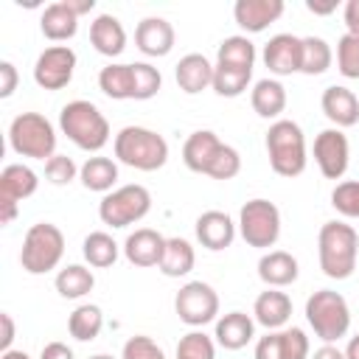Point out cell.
I'll return each mask as SVG.
<instances>
[{"instance_id": "cell-1", "label": "cell", "mask_w": 359, "mask_h": 359, "mask_svg": "<svg viewBox=\"0 0 359 359\" xmlns=\"http://www.w3.org/2000/svg\"><path fill=\"white\" fill-rule=\"evenodd\" d=\"M317 258L325 278H351L359 258V233L345 222H325L317 236Z\"/></svg>"}, {"instance_id": "cell-2", "label": "cell", "mask_w": 359, "mask_h": 359, "mask_svg": "<svg viewBox=\"0 0 359 359\" xmlns=\"http://www.w3.org/2000/svg\"><path fill=\"white\" fill-rule=\"evenodd\" d=\"M59 129L84 151H101L109 140V121L104 112L84 98H76L62 107L59 112Z\"/></svg>"}, {"instance_id": "cell-3", "label": "cell", "mask_w": 359, "mask_h": 359, "mask_svg": "<svg viewBox=\"0 0 359 359\" xmlns=\"http://www.w3.org/2000/svg\"><path fill=\"white\" fill-rule=\"evenodd\" d=\"M115 157L118 163L137 168V171H157L168 160V143L163 135L146 126H123L115 135Z\"/></svg>"}, {"instance_id": "cell-4", "label": "cell", "mask_w": 359, "mask_h": 359, "mask_svg": "<svg viewBox=\"0 0 359 359\" xmlns=\"http://www.w3.org/2000/svg\"><path fill=\"white\" fill-rule=\"evenodd\" d=\"M266 157L278 177H300L306 171V137L300 123L278 118L266 129Z\"/></svg>"}, {"instance_id": "cell-5", "label": "cell", "mask_w": 359, "mask_h": 359, "mask_svg": "<svg viewBox=\"0 0 359 359\" xmlns=\"http://www.w3.org/2000/svg\"><path fill=\"white\" fill-rule=\"evenodd\" d=\"M8 146L20 157L50 160L56 154V129L39 112H22L8 126Z\"/></svg>"}, {"instance_id": "cell-6", "label": "cell", "mask_w": 359, "mask_h": 359, "mask_svg": "<svg viewBox=\"0 0 359 359\" xmlns=\"http://www.w3.org/2000/svg\"><path fill=\"white\" fill-rule=\"evenodd\" d=\"M65 255V233L50 222H36L28 227L20 250V264L28 275H45L59 266Z\"/></svg>"}, {"instance_id": "cell-7", "label": "cell", "mask_w": 359, "mask_h": 359, "mask_svg": "<svg viewBox=\"0 0 359 359\" xmlns=\"http://www.w3.org/2000/svg\"><path fill=\"white\" fill-rule=\"evenodd\" d=\"M306 320L311 325V331L325 342L334 345L337 339H342L351 328V309L348 300L339 292L331 289H320L306 300Z\"/></svg>"}, {"instance_id": "cell-8", "label": "cell", "mask_w": 359, "mask_h": 359, "mask_svg": "<svg viewBox=\"0 0 359 359\" xmlns=\"http://www.w3.org/2000/svg\"><path fill=\"white\" fill-rule=\"evenodd\" d=\"M238 233L250 247L269 250L280 238V210L269 199H250L238 210Z\"/></svg>"}, {"instance_id": "cell-9", "label": "cell", "mask_w": 359, "mask_h": 359, "mask_svg": "<svg viewBox=\"0 0 359 359\" xmlns=\"http://www.w3.org/2000/svg\"><path fill=\"white\" fill-rule=\"evenodd\" d=\"M149 210H151V194H149V188H143L137 182L121 185V188L104 194V199L98 202V216L109 227H129V224L140 222Z\"/></svg>"}, {"instance_id": "cell-10", "label": "cell", "mask_w": 359, "mask_h": 359, "mask_svg": "<svg viewBox=\"0 0 359 359\" xmlns=\"http://www.w3.org/2000/svg\"><path fill=\"white\" fill-rule=\"evenodd\" d=\"M174 309H177V317L185 325L199 328V325H208V323L216 320V314H219V294L205 280H188L185 286H180V292L174 297Z\"/></svg>"}, {"instance_id": "cell-11", "label": "cell", "mask_w": 359, "mask_h": 359, "mask_svg": "<svg viewBox=\"0 0 359 359\" xmlns=\"http://www.w3.org/2000/svg\"><path fill=\"white\" fill-rule=\"evenodd\" d=\"M76 53L70 45H50L34 62V81L42 90H62L73 81Z\"/></svg>"}, {"instance_id": "cell-12", "label": "cell", "mask_w": 359, "mask_h": 359, "mask_svg": "<svg viewBox=\"0 0 359 359\" xmlns=\"http://www.w3.org/2000/svg\"><path fill=\"white\" fill-rule=\"evenodd\" d=\"M314 163L325 180H342L351 163V143L342 129L331 126L314 137Z\"/></svg>"}, {"instance_id": "cell-13", "label": "cell", "mask_w": 359, "mask_h": 359, "mask_svg": "<svg viewBox=\"0 0 359 359\" xmlns=\"http://www.w3.org/2000/svg\"><path fill=\"white\" fill-rule=\"evenodd\" d=\"M264 65L275 76H292L300 73V56H303V36L294 34H275L264 45Z\"/></svg>"}, {"instance_id": "cell-14", "label": "cell", "mask_w": 359, "mask_h": 359, "mask_svg": "<svg viewBox=\"0 0 359 359\" xmlns=\"http://www.w3.org/2000/svg\"><path fill=\"white\" fill-rule=\"evenodd\" d=\"M174 25L163 17H143L135 28V45L143 56H168L174 48Z\"/></svg>"}, {"instance_id": "cell-15", "label": "cell", "mask_w": 359, "mask_h": 359, "mask_svg": "<svg viewBox=\"0 0 359 359\" xmlns=\"http://www.w3.org/2000/svg\"><path fill=\"white\" fill-rule=\"evenodd\" d=\"M163 252H165V236H160L151 227H140V230L129 233L126 241H123L126 261L135 264V266H143V269L146 266H160Z\"/></svg>"}, {"instance_id": "cell-16", "label": "cell", "mask_w": 359, "mask_h": 359, "mask_svg": "<svg viewBox=\"0 0 359 359\" xmlns=\"http://www.w3.org/2000/svg\"><path fill=\"white\" fill-rule=\"evenodd\" d=\"M283 8H286L283 0H236L233 17L238 28H244L247 34H258L269 28L275 20H280Z\"/></svg>"}, {"instance_id": "cell-17", "label": "cell", "mask_w": 359, "mask_h": 359, "mask_svg": "<svg viewBox=\"0 0 359 359\" xmlns=\"http://www.w3.org/2000/svg\"><path fill=\"white\" fill-rule=\"evenodd\" d=\"M194 230H196L199 244H202L205 250H213V252L227 250V247L233 244V238H236V222H233L224 210H205V213L196 219Z\"/></svg>"}, {"instance_id": "cell-18", "label": "cell", "mask_w": 359, "mask_h": 359, "mask_svg": "<svg viewBox=\"0 0 359 359\" xmlns=\"http://www.w3.org/2000/svg\"><path fill=\"white\" fill-rule=\"evenodd\" d=\"M320 107H323L325 118L337 129H345V126L359 123V98L353 95V90H348L342 84L325 87L323 90V98H320Z\"/></svg>"}, {"instance_id": "cell-19", "label": "cell", "mask_w": 359, "mask_h": 359, "mask_svg": "<svg viewBox=\"0 0 359 359\" xmlns=\"http://www.w3.org/2000/svg\"><path fill=\"white\" fill-rule=\"evenodd\" d=\"M300 275V264L292 252L286 250H269L261 255L258 261V278L269 286V289H283L289 283H294Z\"/></svg>"}, {"instance_id": "cell-20", "label": "cell", "mask_w": 359, "mask_h": 359, "mask_svg": "<svg viewBox=\"0 0 359 359\" xmlns=\"http://www.w3.org/2000/svg\"><path fill=\"white\" fill-rule=\"evenodd\" d=\"M252 314H255V323L264 325L266 331H280L292 317V297L280 289H266L255 297Z\"/></svg>"}, {"instance_id": "cell-21", "label": "cell", "mask_w": 359, "mask_h": 359, "mask_svg": "<svg viewBox=\"0 0 359 359\" xmlns=\"http://www.w3.org/2000/svg\"><path fill=\"white\" fill-rule=\"evenodd\" d=\"M213 67L208 56L202 53H185L180 62H177V70H174V79L180 84L182 93L188 95H196L208 87H213Z\"/></svg>"}, {"instance_id": "cell-22", "label": "cell", "mask_w": 359, "mask_h": 359, "mask_svg": "<svg viewBox=\"0 0 359 359\" xmlns=\"http://www.w3.org/2000/svg\"><path fill=\"white\" fill-rule=\"evenodd\" d=\"M90 42L101 56H121L126 48V31L115 14H98L90 22Z\"/></svg>"}, {"instance_id": "cell-23", "label": "cell", "mask_w": 359, "mask_h": 359, "mask_svg": "<svg viewBox=\"0 0 359 359\" xmlns=\"http://www.w3.org/2000/svg\"><path fill=\"white\" fill-rule=\"evenodd\" d=\"M36 188H39L36 171L22 163H8L0 171V202H22L34 196Z\"/></svg>"}, {"instance_id": "cell-24", "label": "cell", "mask_w": 359, "mask_h": 359, "mask_svg": "<svg viewBox=\"0 0 359 359\" xmlns=\"http://www.w3.org/2000/svg\"><path fill=\"white\" fill-rule=\"evenodd\" d=\"M216 342L227 351H241L255 337V320L244 311H227L216 320Z\"/></svg>"}, {"instance_id": "cell-25", "label": "cell", "mask_w": 359, "mask_h": 359, "mask_svg": "<svg viewBox=\"0 0 359 359\" xmlns=\"http://www.w3.org/2000/svg\"><path fill=\"white\" fill-rule=\"evenodd\" d=\"M39 31H42V36L50 39V42H67V39H73L76 31H79V17L70 11V6H67L65 0L50 3V6L42 11V17H39Z\"/></svg>"}, {"instance_id": "cell-26", "label": "cell", "mask_w": 359, "mask_h": 359, "mask_svg": "<svg viewBox=\"0 0 359 359\" xmlns=\"http://www.w3.org/2000/svg\"><path fill=\"white\" fill-rule=\"evenodd\" d=\"M219 146H222V140L216 137V132H210V129H199V132L188 135V140L182 143V163H185L191 171L205 174L208 165H210V160L216 157Z\"/></svg>"}, {"instance_id": "cell-27", "label": "cell", "mask_w": 359, "mask_h": 359, "mask_svg": "<svg viewBox=\"0 0 359 359\" xmlns=\"http://www.w3.org/2000/svg\"><path fill=\"white\" fill-rule=\"evenodd\" d=\"M250 104L261 118H278L286 109V87L278 79H258L250 93Z\"/></svg>"}, {"instance_id": "cell-28", "label": "cell", "mask_w": 359, "mask_h": 359, "mask_svg": "<svg viewBox=\"0 0 359 359\" xmlns=\"http://www.w3.org/2000/svg\"><path fill=\"white\" fill-rule=\"evenodd\" d=\"M98 87L107 98L115 101H129L135 98V67L132 65H118L109 62L107 67H101L98 73Z\"/></svg>"}, {"instance_id": "cell-29", "label": "cell", "mask_w": 359, "mask_h": 359, "mask_svg": "<svg viewBox=\"0 0 359 359\" xmlns=\"http://www.w3.org/2000/svg\"><path fill=\"white\" fill-rule=\"evenodd\" d=\"M79 180L87 191H98V194H109L112 185L118 182V163L109 157H87L84 165L79 168Z\"/></svg>"}, {"instance_id": "cell-30", "label": "cell", "mask_w": 359, "mask_h": 359, "mask_svg": "<svg viewBox=\"0 0 359 359\" xmlns=\"http://www.w3.org/2000/svg\"><path fill=\"white\" fill-rule=\"evenodd\" d=\"M196 264V252L191 247L188 238H165V252H163V261H160V272L165 278H185Z\"/></svg>"}, {"instance_id": "cell-31", "label": "cell", "mask_w": 359, "mask_h": 359, "mask_svg": "<svg viewBox=\"0 0 359 359\" xmlns=\"http://www.w3.org/2000/svg\"><path fill=\"white\" fill-rule=\"evenodd\" d=\"M93 286H95V275L84 264H67L56 275V292L65 300H81L84 294L93 292Z\"/></svg>"}, {"instance_id": "cell-32", "label": "cell", "mask_w": 359, "mask_h": 359, "mask_svg": "<svg viewBox=\"0 0 359 359\" xmlns=\"http://www.w3.org/2000/svg\"><path fill=\"white\" fill-rule=\"evenodd\" d=\"M101 328H104V311H101L95 303H81V306H76V309L70 311V317H67V331H70V337L79 339V342L95 339V337L101 334Z\"/></svg>"}, {"instance_id": "cell-33", "label": "cell", "mask_w": 359, "mask_h": 359, "mask_svg": "<svg viewBox=\"0 0 359 359\" xmlns=\"http://www.w3.org/2000/svg\"><path fill=\"white\" fill-rule=\"evenodd\" d=\"M118 252H121L118 241H115L109 233H104V230L90 233V236L84 238V244H81V255H84V261H87L90 266H95V269H107V266H112V264L118 261Z\"/></svg>"}, {"instance_id": "cell-34", "label": "cell", "mask_w": 359, "mask_h": 359, "mask_svg": "<svg viewBox=\"0 0 359 359\" xmlns=\"http://www.w3.org/2000/svg\"><path fill=\"white\" fill-rule=\"evenodd\" d=\"M216 65L252 70V65H255V45L247 36H241V34L227 36V39H222V45L216 50Z\"/></svg>"}, {"instance_id": "cell-35", "label": "cell", "mask_w": 359, "mask_h": 359, "mask_svg": "<svg viewBox=\"0 0 359 359\" xmlns=\"http://www.w3.org/2000/svg\"><path fill=\"white\" fill-rule=\"evenodd\" d=\"M334 62V50L323 36H303V56H300V73L306 76H323Z\"/></svg>"}, {"instance_id": "cell-36", "label": "cell", "mask_w": 359, "mask_h": 359, "mask_svg": "<svg viewBox=\"0 0 359 359\" xmlns=\"http://www.w3.org/2000/svg\"><path fill=\"white\" fill-rule=\"evenodd\" d=\"M252 70H241V67H213V93L222 98H236L250 87Z\"/></svg>"}, {"instance_id": "cell-37", "label": "cell", "mask_w": 359, "mask_h": 359, "mask_svg": "<svg viewBox=\"0 0 359 359\" xmlns=\"http://www.w3.org/2000/svg\"><path fill=\"white\" fill-rule=\"evenodd\" d=\"M177 359H216V345L205 331H188L177 342Z\"/></svg>"}, {"instance_id": "cell-38", "label": "cell", "mask_w": 359, "mask_h": 359, "mask_svg": "<svg viewBox=\"0 0 359 359\" xmlns=\"http://www.w3.org/2000/svg\"><path fill=\"white\" fill-rule=\"evenodd\" d=\"M135 101H149L160 93L163 87V76L154 65L149 62H135Z\"/></svg>"}, {"instance_id": "cell-39", "label": "cell", "mask_w": 359, "mask_h": 359, "mask_svg": "<svg viewBox=\"0 0 359 359\" xmlns=\"http://www.w3.org/2000/svg\"><path fill=\"white\" fill-rule=\"evenodd\" d=\"M337 67L345 79H359V36L342 34L337 42Z\"/></svg>"}, {"instance_id": "cell-40", "label": "cell", "mask_w": 359, "mask_h": 359, "mask_svg": "<svg viewBox=\"0 0 359 359\" xmlns=\"http://www.w3.org/2000/svg\"><path fill=\"white\" fill-rule=\"evenodd\" d=\"M331 205L345 219H359V180L337 182V188L331 191Z\"/></svg>"}, {"instance_id": "cell-41", "label": "cell", "mask_w": 359, "mask_h": 359, "mask_svg": "<svg viewBox=\"0 0 359 359\" xmlns=\"http://www.w3.org/2000/svg\"><path fill=\"white\" fill-rule=\"evenodd\" d=\"M241 171V154L233 149V146H227V143H222L219 146V151H216V157L210 160V165H208V177H213V180H233L236 174Z\"/></svg>"}, {"instance_id": "cell-42", "label": "cell", "mask_w": 359, "mask_h": 359, "mask_svg": "<svg viewBox=\"0 0 359 359\" xmlns=\"http://www.w3.org/2000/svg\"><path fill=\"white\" fill-rule=\"evenodd\" d=\"M121 359H165L163 348L146 337V334H135L123 342V351H121Z\"/></svg>"}, {"instance_id": "cell-43", "label": "cell", "mask_w": 359, "mask_h": 359, "mask_svg": "<svg viewBox=\"0 0 359 359\" xmlns=\"http://www.w3.org/2000/svg\"><path fill=\"white\" fill-rule=\"evenodd\" d=\"M76 174H79V168H76V163H73L67 154H53V157L45 163V177H48V182H53V185H67V182L76 180Z\"/></svg>"}, {"instance_id": "cell-44", "label": "cell", "mask_w": 359, "mask_h": 359, "mask_svg": "<svg viewBox=\"0 0 359 359\" xmlns=\"http://www.w3.org/2000/svg\"><path fill=\"white\" fill-rule=\"evenodd\" d=\"M280 337H283V353L286 359H309L311 353V345H309V337L303 328H280Z\"/></svg>"}, {"instance_id": "cell-45", "label": "cell", "mask_w": 359, "mask_h": 359, "mask_svg": "<svg viewBox=\"0 0 359 359\" xmlns=\"http://www.w3.org/2000/svg\"><path fill=\"white\" fill-rule=\"evenodd\" d=\"M255 359H286L280 331H269L266 337L258 339V345H255Z\"/></svg>"}, {"instance_id": "cell-46", "label": "cell", "mask_w": 359, "mask_h": 359, "mask_svg": "<svg viewBox=\"0 0 359 359\" xmlns=\"http://www.w3.org/2000/svg\"><path fill=\"white\" fill-rule=\"evenodd\" d=\"M17 67L11 62H0V98H11L14 90H17Z\"/></svg>"}, {"instance_id": "cell-47", "label": "cell", "mask_w": 359, "mask_h": 359, "mask_svg": "<svg viewBox=\"0 0 359 359\" xmlns=\"http://www.w3.org/2000/svg\"><path fill=\"white\" fill-rule=\"evenodd\" d=\"M342 20H345L348 34H356V36H359V0H348V3H345Z\"/></svg>"}, {"instance_id": "cell-48", "label": "cell", "mask_w": 359, "mask_h": 359, "mask_svg": "<svg viewBox=\"0 0 359 359\" xmlns=\"http://www.w3.org/2000/svg\"><path fill=\"white\" fill-rule=\"evenodd\" d=\"M39 359H76V356L65 342H48V345H42Z\"/></svg>"}, {"instance_id": "cell-49", "label": "cell", "mask_w": 359, "mask_h": 359, "mask_svg": "<svg viewBox=\"0 0 359 359\" xmlns=\"http://www.w3.org/2000/svg\"><path fill=\"white\" fill-rule=\"evenodd\" d=\"M0 323H3V337H0V351H11V342H14V320L8 311L0 314Z\"/></svg>"}, {"instance_id": "cell-50", "label": "cell", "mask_w": 359, "mask_h": 359, "mask_svg": "<svg viewBox=\"0 0 359 359\" xmlns=\"http://www.w3.org/2000/svg\"><path fill=\"white\" fill-rule=\"evenodd\" d=\"M306 8L311 11V14H331V11H337V0H306Z\"/></svg>"}, {"instance_id": "cell-51", "label": "cell", "mask_w": 359, "mask_h": 359, "mask_svg": "<svg viewBox=\"0 0 359 359\" xmlns=\"http://www.w3.org/2000/svg\"><path fill=\"white\" fill-rule=\"evenodd\" d=\"M309 359H345V353H342L337 345H323V348H317L314 356H309Z\"/></svg>"}, {"instance_id": "cell-52", "label": "cell", "mask_w": 359, "mask_h": 359, "mask_svg": "<svg viewBox=\"0 0 359 359\" xmlns=\"http://www.w3.org/2000/svg\"><path fill=\"white\" fill-rule=\"evenodd\" d=\"M67 6H70V11L76 14V17H81V14H90L93 8H95V0H65Z\"/></svg>"}, {"instance_id": "cell-53", "label": "cell", "mask_w": 359, "mask_h": 359, "mask_svg": "<svg viewBox=\"0 0 359 359\" xmlns=\"http://www.w3.org/2000/svg\"><path fill=\"white\" fill-rule=\"evenodd\" d=\"M0 210H3V216H0L3 224H11L17 219V202H0Z\"/></svg>"}, {"instance_id": "cell-54", "label": "cell", "mask_w": 359, "mask_h": 359, "mask_svg": "<svg viewBox=\"0 0 359 359\" xmlns=\"http://www.w3.org/2000/svg\"><path fill=\"white\" fill-rule=\"evenodd\" d=\"M342 353H345V359H359V334L348 339V345H345Z\"/></svg>"}, {"instance_id": "cell-55", "label": "cell", "mask_w": 359, "mask_h": 359, "mask_svg": "<svg viewBox=\"0 0 359 359\" xmlns=\"http://www.w3.org/2000/svg\"><path fill=\"white\" fill-rule=\"evenodd\" d=\"M0 359H31V356H28L25 351H14V348H11V351H3Z\"/></svg>"}, {"instance_id": "cell-56", "label": "cell", "mask_w": 359, "mask_h": 359, "mask_svg": "<svg viewBox=\"0 0 359 359\" xmlns=\"http://www.w3.org/2000/svg\"><path fill=\"white\" fill-rule=\"evenodd\" d=\"M90 359H115V356H109V353H95V356H90Z\"/></svg>"}]
</instances>
